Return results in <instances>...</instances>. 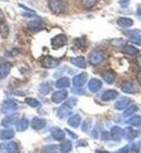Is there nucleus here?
<instances>
[{"instance_id":"f257e3e1","label":"nucleus","mask_w":141,"mask_h":153,"mask_svg":"<svg viewBox=\"0 0 141 153\" xmlns=\"http://www.w3.org/2000/svg\"><path fill=\"white\" fill-rule=\"evenodd\" d=\"M89 63L92 65H98L102 63V61L104 60V52L101 49H94V51H91L89 54Z\"/></svg>"},{"instance_id":"f03ea898","label":"nucleus","mask_w":141,"mask_h":153,"mask_svg":"<svg viewBox=\"0 0 141 153\" xmlns=\"http://www.w3.org/2000/svg\"><path fill=\"white\" fill-rule=\"evenodd\" d=\"M49 9L53 13H62L66 9V3L63 0H50L49 1Z\"/></svg>"},{"instance_id":"7ed1b4c3","label":"nucleus","mask_w":141,"mask_h":153,"mask_svg":"<svg viewBox=\"0 0 141 153\" xmlns=\"http://www.w3.org/2000/svg\"><path fill=\"white\" fill-rule=\"evenodd\" d=\"M18 109H19L18 103L13 100H6L2 103V106H1V111L3 113H6V114L15 112Z\"/></svg>"},{"instance_id":"20e7f679","label":"nucleus","mask_w":141,"mask_h":153,"mask_svg":"<svg viewBox=\"0 0 141 153\" xmlns=\"http://www.w3.org/2000/svg\"><path fill=\"white\" fill-rule=\"evenodd\" d=\"M125 35L127 36V38L129 39L131 42L141 46V32L139 30H128L125 32Z\"/></svg>"},{"instance_id":"39448f33","label":"nucleus","mask_w":141,"mask_h":153,"mask_svg":"<svg viewBox=\"0 0 141 153\" xmlns=\"http://www.w3.org/2000/svg\"><path fill=\"white\" fill-rule=\"evenodd\" d=\"M72 108L73 106H70V102L64 103L62 106H60L59 111H58V117L61 118V120H64L65 117H68V115H70V113H72Z\"/></svg>"},{"instance_id":"423d86ee","label":"nucleus","mask_w":141,"mask_h":153,"mask_svg":"<svg viewBox=\"0 0 141 153\" xmlns=\"http://www.w3.org/2000/svg\"><path fill=\"white\" fill-rule=\"evenodd\" d=\"M66 40L68 39H66L65 35H58L51 39V46H52L53 49H58V48L63 47L66 44Z\"/></svg>"},{"instance_id":"0eeeda50","label":"nucleus","mask_w":141,"mask_h":153,"mask_svg":"<svg viewBox=\"0 0 141 153\" xmlns=\"http://www.w3.org/2000/svg\"><path fill=\"white\" fill-rule=\"evenodd\" d=\"M0 152H19V148L16 146V143H14L13 141L11 142H4L0 146Z\"/></svg>"},{"instance_id":"6e6552de","label":"nucleus","mask_w":141,"mask_h":153,"mask_svg":"<svg viewBox=\"0 0 141 153\" xmlns=\"http://www.w3.org/2000/svg\"><path fill=\"white\" fill-rule=\"evenodd\" d=\"M87 78H88V74L87 73H80L76 76H74L73 78V85L75 87H82L86 84L87 82Z\"/></svg>"},{"instance_id":"1a4fd4ad","label":"nucleus","mask_w":141,"mask_h":153,"mask_svg":"<svg viewBox=\"0 0 141 153\" xmlns=\"http://www.w3.org/2000/svg\"><path fill=\"white\" fill-rule=\"evenodd\" d=\"M41 64L46 68H54L59 65V61L53 59L52 56H45L42 61H41Z\"/></svg>"},{"instance_id":"9d476101","label":"nucleus","mask_w":141,"mask_h":153,"mask_svg":"<svg viewBox=\"0 0 141 153\" xmlns=\"http://www.w3.org/2000/svg\"><path fill=\"white\" fill-rule=\"evenodd\" d=\"M124 137V129L118 126L112 127L111 129V138L115 141H119Z\"/></svg>"},{"instance_id":"9b49d317","label":"nucleus","mask_w":141,"mask_h":153,"mask_svg":"<svg viewBox=\"0 0 141 153\" xmlns=\"http://www.w3.org/2000/svg\"><path fill=\"white\" fill-rule=\"evenodd\" d=\"M12 65L10 64L9 62H2L0 63V79L6 78L9 75L10 71H11Z\"/></svg>"},{"instance_id":"f8f14e48","label":"nucleus","mask_w":141,"mask_h":153,"mask_svg":"<svg viewBox=\"0 0 141 153\" xmlns=\"http://www.w3.org/2000/svg\"><path fill=\"white\" fill-rule=\"evenodd\" d=\"M46 124H47L46 120L39 118V117H34L32 120V122H30L32 127L36 130H40V129H42V128H45V127H46Z\"/></svg>"},{"instance_id":"ddd939ff","label":"nucleus","mask_w":141,"mask_h":153,"mask_svg":"<svg viewBox=\"0 0 141 153\" xmlns=\"http://www.w3.org/2000/svg\"><path fill=\"white\" fill-rule=\"evenodd\" d=\"M66 98H68V91L66 90H59V91H56L52 94L51 99L54 103H60L62 101H64Z\"/></svg>"},{"instance_id":"4468645a","label":"nucleus","mask_w":141,"mask_h":153,"mask_svg":"<svg viewBox=\"0 0 141 153\" xmlns=\"http://www.w3.org/2000/svg\"><path fill=\"white\" fill-rule=\"evenodd\" d=\"M18 114H11V115H7L6 117L3 118L2 122H1V124H2V126L4 127H9L11 126V125H14V124H16V122H18Z\"/></svg>"},{"instance_id":"2eb2a0df","label":"nucleus","mask_w":141,"mask_h":153,"mask_svg":"<svg viewBox=\"0 0 141 153\" xmlns=\"http://www.w3.org/2000/svg\"><path fill=\"white\" fill-rule=\"evenodd\" d=\"M101 87H102V82L99 80L98 78H91L90 82H89V84H88L89 90L92 92H97Z\"/></svg>"},{"instance_id":"dca6fc26","label":"nucleus","mask_w":141,"mask_h":153,"mask_svg":"<svg viewBox=\"0 0 141 153\" xmlns=\"http://www.w3.org/2000/svg\"><path fill=\"white\" fill-rule=\"evenodd\" d=\"M129 103H130L129 98L123 97V98H121L119 100L116 101V103L114 104V108L116 110H124V109H126L127 106L129 105Z\"/></svg>"},{"instance_id":"f3484780","label":"nucleus","mask_w":141,"mask_h":153,"mask_svg":"<svg viewBox=\"0 0 141 153\" xmlns=\"http://www.w3.org/2000/svg\"><path fill=\"white\" fill-rule=\"evenodd\" d=\"M122 90H123L125 94H136V91H137V89H136V86L134 85V82H125L122 85Z\"/></svg>"},{"instance_id":"a211bd4d","label":"nucleus","mask_w":141,"mask_h":153,"mask_svg":"<svg viewBox=\"0 0 141 153\" xmlns=\"http://www.w3.org/2000/svg\"><path fill=\"white\" fill-rule=\"evenodd\" d=\"M80 122H82V117H80V115L74 114L68 118V124L70 127H73V128H77V127L80 125Z\"/></svg>"},{"instance_id":"6ab92c4d","label":"nucleus","mask_w":141,"mask_h":153,"mask_svg":"<svg viewBox=\"0 0 141 153\" xmlns=\"http://www.w3.org/2000/svg\"><path fill=\"white\" fill-rule=\"evenodd\" d=\"M118 92L116 90H106L102 94V100L103 101H111L114 100L115 98H117Z\"/></svg>"},{"instance_id":"aec40b11","label":"nucleus","mask_w":141,"mask_h":153,"mask_svg":"<svg viewBox=\"0 0 141 153\" xmlns=\"http://www.w3.org/2000/svg\"><path fill=\"white\" fill-rule=\"evenodd\" d=\"M44 26V24H42V21L40 19H37V20H32L30 21L28 23H27V27L32 30H40L41 27Z\"/></svg>"},{"instance_id":"412c9836","label":"nucleus","mask_w":141,"mask_h":153,"mask_svg":"<svg viewBox=\"0 0 141 153\" xmlns=\"http://www.w3.org/2000/svg\"><path fill=\"white\" fill-rule=\"evenodd\" d=\"M102 78L103 80L105 82H108V84H113L115 80V74L113 71H111V70H108V71L103 72L102 74Z\"/></svg>"},{"instance_id":"4be33fe9","label":"nucleus","mask_w":141,"mask_h":153,"mask_svg":"<svg viewBox=\"0 0 141 153\" xmlns=\"http://www.w3.org/2000/svg\"><path fill=\"white\" fill-rule=\"evenodd\" d=\"M14 130L10 129V128H7V129H3L0 131V138L2 140H10L14 137Z\"/></svg>"},{"instance_id":"5701e85b","label":"nucleus","mask_w":141,"mask_h":153,"mask_svg":"<svg viewBox=\"0 0 141 153\" xmlns=\"http://www.w3.org/2000/svg\"><path fill=\"white\" fill-rule=\"evenodd\" d=\"M117 24L123 28H128L134 25V21L130 18H119L117 20Z\"/></svg>"},{"instance_id":"b1692460","label":"nucleus","mask_w":141,"mask_h":153,"mask_svg":"<svg viewBox=\"0 0 141 153\" xmlns=\"http://www.w3.org/2000/svg\"><path fill=\"white\" fill-rule=\"evenodd\" d=\"M122 52L125 53V54H128V56H136L138 54L139 50L137 48H135L134 46H130V45H125L124 48L122 49Z\"/></svg>"},{"instance_id":"393cba45","label":"nucleus","mask_w":141,"mask_h":153,"mask_svg":"<svg viewBox=\"0 0 141 153\" xmlns=\"http://www.w3.org/2000/svg\"><path fill=\"white\" fill-rule=\"evenodd\" d=\"M70 63L77 68H86V60L82 58V56H77V58H73L70 59Z\"/></svg>"},{"instance_id":"a878e982","label":"nucleus","mask_w":141,"mask_h":153,"mask_svg":"<svg viewBox=\"0 0 141 153\" xmlns=\"http://www.w3.org/2000/svg\"><path fill=\"white\" fill-rule=\"evenodd\" d=\"M70 78H68V77H62V78L56 80V88H68V87H70Z\"/></svg>"},{"instance_id":"bb28decb","label":"nucleus","mask_w":141,"mask_h":153,"mask_svg":"<svg viewBox=\"0 0 141 153\" xmlns=\"http://www.w3.org/2000/svg\"><path fill=\"white\" fill-rule=\"evenodd\" d=\"M28 126H30V122H28V120L25 117L20 120V122L16 124V128H18L19 131H24V130H26L27 128H28Z\"/></svg>"},{"instance_id":"cd10ccee","label":"nucleus","mask_w":141,"mask_h":153,"mask_svg":"<svg viewBox=\"0 0 141 153\" xmlns=\"http://www.w3.org/2000/svg\"><path fill=\"white\" fill-rule=\"evenodd\" d=\"M51 135H52V138L56 139V140H59V141H61V140H64L65 138V133L63 131V130L59 129V128H56V129H53L52 133H51Z\"/></svg>"},{"instance_id":"c85d7f7f","label":"nucleus","mask_w":141,"mask_h":153,"mask_svg":"<svg viewBox=\"0 0 141 153\" xmlns=\"http://www.w3.org/2000/svg\"><path fill=\"white\" fill-rule=\"evenodd\" d=\"M137 136H138L137 131L131 129V128H127V129L124 130V137H125L127 140H130V141H131V140H134Z\"/></svg>"},{"instance_id":"c756f323","label":"nucleus","mask_w":141,"mask_h":153,"mask_svg":"<svg viewBox=\"0 0 141 153\" xmlns=\"http://www.w3.org/2000/svg\"><path fill=\"white\" fill-rule=\"evenodd\" d=\"M51 89H52V87H51L50 82H42L39 87V92L41 94H48L51 91Z\"/></svg>"},{"instance_id":"7c9ffc66","label":"nucleus","mask_w":141,"mask_h":153,"mask_svg":"<svg viewBox=\"0 0 141 153\" xmlns=\"http://www.w3.org/2000/svg\"><path fill=\"white\" fill-rule=\"evenodd\" d=\"M127 124L131 125V126H141V116H139V115L132 116L127 121Z\"/></svg>"},{"instance_id":"2f4dec72","label":"nucleus","mask_w":141,"mask_h":153,"mask_svg":"<svg viewBox=\"0 0 141 153\" xmlns=\"http://www.w3.org/2000/svg\"><path fill=\"white\" fill-rule=\"evenodd\" d=\"M72 150V142L68 141V140H65L61 143L60 146V151L63 153H68Z\"/></svg>"},{"instance_id":"473e14b6","label":"nucleus","mask_w":141,"mask_h":153,"mask_svg":"<svg viewBox=\"0 0 141 153\" xmlns=\"http://www.w3.org/2000/svg\"><path fill=\"white\" fill-rule=\"evenodd\" d=\"M99 2V0H80V3L82 6L86 9H89V8H92L94 7L97 3Z\"/></svg>"},{"instance_id":"72a5a7b5","label":"nucleus","mask_w":141,"mask_h":153,"mask_svg":"<svg viewBox=\"0 0 141 153\" xmlns=\"http://www.w3.org/2000/svg\"><path fill=\"white\" fill-rule=\"evenodd\" d=\"M25 103L28 104L30 106H32V108H38V106H40L39 101L34 99V98H26V99H25Z\"/></svg>"},{"instance_id":"f704fd0d","label":"nucleus","mask_w":141,"mask_h":153,"mask_svg":"<svg viewBox=\"0 0 141 153\" xmlns=\"http://www.w3.org/2000/svg\"><path fill=\"white\" fill-rule=\"evenodd\" d=\"M138 111V106L137 105H130L129 108H127L126 110H125V112H124V116L125 117H127V116H130V115H132L134 113H136Z\"/></svg>"},{"instance_id":"c9c22d12","label":"nucleus","mask_w":141,"mask_h":153,"mask_svg":"<svg viewBox=\"0 0 141 153\" xmlns=\"http://www.w3.org/2000/svg\"><path fill=\"white\" fill-rule=\"evenodd\" d=\"M91 126H92V121H91L90 118H87V120H85V122H84V124H82V130L84 131H86V133H88L89 130L91 129Z\"/></svg>"},{"instance_id":"e433bc0d","label":"nucleus","mask_w":141,"mask_h":153,"mask_svg":"<svg viewBox=\"0 0 141 153\" xmlns=\"http://www.w3.org/2000/svg\"><path fill=\"white\" fill-rule=\"evenodd\" d=\"M58 149H59L58 146L52 144V146H46V147H44L41 151H42V152H56Z\"/></svg>"},{"instance_id":"4c0bfd02","label":"nucleus","mask_w":141,"mask_h":153,"mask_svg":"<svg viewBox=\"0 0 141 153\" xmlns=\"http://www.w3.org/2000/svg\"><path fill=\"white\" fill-rule=\"evenodd\" d=\"M129 1L130 0H118V3H119V6H121L122 8H126V7H128V4H129Z\"/></svg>"},{"instance_id":"58836bf2","label":"nucleus","mask_w":141,"mask_h":153,"mask_svg":"<svg viewBox=\"0 0 141 153\" xmlns=\"http://www.w3.org/2000/svg\"><path fill=\"white\" fill-rule=\"evenodd\" d=\"M84 41H85L84 39L80 38V39H76V40L74 41V42H75V45H76L77 47H82V45H84V44H82V42H84Z\"/></svg>"},{"instance_id":"ea45409f","label":"nucleus","mask_w":141,"mask_h":153,"mask_svg":"<svg viewBox=\"0 0 141 153\" xmlns=\"http://www.w3.org/2000/svg\"><path fill=\"white\" fill-rule=\"evenodd\" d=\"M102 138L103 139H109L110 136L108 135V133H106V131H103V133H102Z\"/></svg>"},{"instance_id":"a19ab883","label":"nucleus","mask_w":141,"mask_h":153,"mask_svg":"<svg viewBox=\"0 0 141 153\" xmlns=\"http://www.w3.org/2000/svg\"><path fill=\"white\" fill-rule=\"evenodd\" d=\"M65 131H66V133H68V135L70 136V137H73V138H77V136H76V135H74V134L72 133V131H70V130H65Z\"/></svg>"},{"instance_id":"79ce46f5","label":"nucleus","mask_w":141,"mask_h":153,"mask_svg":"<svg viewBox=\"0 0 141 153\" xmlns=\"http://www.w3.org/2000/svg\"><path fill=\"white\" fill-rule=\"evenodd\" d=\"M3 20H4V14H3L2 11L0 10V23H1V22H2Z\"/></svg>"},{"instance_id":"37998d69","label":"nucleus","mask_w":141,"mask_h":153,"mask_svg":"<svg viewBox=\"0 0 141 153\" xmlns=\"http://www.w3.org/2000/svg\"><path fill=\"white\" fill-rule=\"evenodd\" d=\"M137 15H139L141 18V6H138V8H137Z\"/></svg>"},{"instance_id":"c03bdc74","label":"nucleus","mask_w":141,"mask_h":153,"mask_svg":"<svg viewBox=\"0 0 141 153\" xmlns=\"http://www.w3.org/2000/svg\"><path fill=\"white\" fill-rule=\"evenodd\" d=\"M137 63H138L139 68H141V56H138V59H137Z\"/></svg>"},{"instance_id":"a18cd8bd","label":"nucleus","mask_w":141,"mask_h":153,"mask_svg":"<svg viewBox=\"0 0 141 153\" xmlns=\"http://www.w3.org/2000/svg\"><path fill=\"white\" fill-rule=\"evenodd\" d=\"M137 77H138V80H139V82H141V71L138 73V76H137Z\"/></svg>"}]
</instances>
